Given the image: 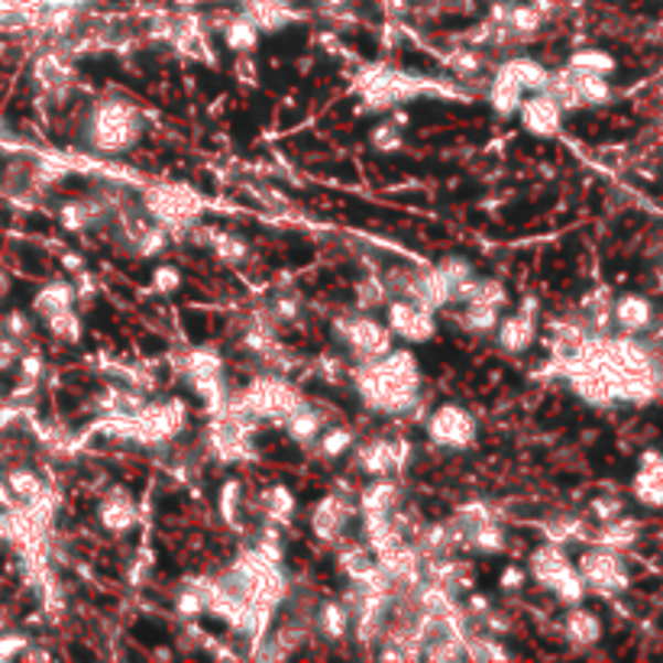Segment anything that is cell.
Listing matches in <instances>:
<instances>
[{
    "instance_id": "cell-22",
    "label": "cell",
    "mask_w": 663,
    "mask_h": 663,
    "mask_svg": "<svg viewBox=\"0 0 663 663\" xmlns=\"http://www.w3.org/2000/svg\"><path fill=\"white\" fill-rule=\"evenodd\" d=\"M311 628H314L324 641L340 644V641H346L350 631H353V612L346 609L343 599H324V602L314 606V612H311Z\"/></svg>"
},
{
    "instance_id": "cell-29",
    "label": "cell",
    "mask_w": 663,
    "mask_h": 663,
    "mask_svg": "<svg viewBox=\"0 0 663 663\" xmlns=\"http://www.w3.org/2000/svg\"><path fill=\"white\" fill-rule=\"evenodd\" d=\"M224 46L231 49V52H237V55H253L256 46H259V36H263V30L256 26V20L243 10V13H234L227 23H224Z\"/></svg>"
},
{
    "instance_id": "cell-32",
    "label": "cell",
    "mask_w": 663,
    "mask_h": 663,
    "mask_svg": "<svg viewBox=\"0 0 663 663\" xmlns=\"http://www.w3.org/2000/svg\"><path fill=\"white\" fill-rule=\"evenodd\" d=\"M353 447H356V430L346 425L324 427V430H321V437L314 440V450H318V457H321V460H328V463H336V460L350 457V453H353Z\"/></svg>"
},
{
    "instance_id": "cell-51",
    "label": "cell",
    "mask_w": 663,
    "mask_h": 663,
    "mask_svg": "<svg viewBox=\"0 0 663 663\" xmlns=\"http://www.w3.org/2000/svg\"><path fill=\"white\" fill-rule=\"evenodd\" d=\"M524 582H527V567H522V564H509V567L499 573V586L505 592H522Z\"/></svg>"
},
{
    "instance_id": "cell-16",
    "label": "cell",
    "mask_w": 663,
    "mask_h": 663,
    "mask_svg": "<svg viewBox=\"0 0 663 663\" xmlns=\"http://www.w3.org/2000/svg\"><path fill=\"white\" fill-rule=\"evenodd\" d=\"M576 569V564L567 557V547L564 544H554V541H547V544H541L537 550H531V557H527V579H534L541 589H554L560 579H567L569 573Z\"/></svg>"
},
{
    "instance_id": "cell-50",
    "label": "cell",
    "mask_w": 663,
    "mask_h": 663,
    "mask_svg": "<svg viewBox=\"0 0 663 663\" xmlns=\"http://www.w3.org/2000/svg\"><path fill=\"white\" fill-rule=\"evenodd\" d=\"M20 356H23V343L13 340V336H7V333H0V373L13 370L20 363Z\"/></svg>"
},
{
    "instance_id": "cell-13",
    "label": "cell",
    "mask_w": 663,
    "mask_h": 663,
    "mask_svg": "<svg viewBox=\"0 0 663 663\" xmlns=\"http://www.w3.org/2000/svg\"><path fill=\"white\" fill-rule=\"evenodd\" d=\"M564 114H567L564 104L550 95V92H531V95H524L522 107H518L515 117L522 120L524 133H531L537 140H550V137L560 133Z\"/></svg>"
},
{
    "instance_id": "cell-12",
    "label": "cell",
    "mask_w": 663,
    "mask_h": 663,
    "mask_svg": "<svg viewBox=\"0 0 663 663\" xmlns=\"http://www.w3.org/2000/svg\"><path fill=\"white\" fill-rule=\"evenodd\" d=\"M492 333H495V343H499L502 353H512V356L527 353L534 346V340H537V301L524 298L518 311L499 318V324H495Z\"/></svg>"
},
{
    "instance_id": "cell-3",
    "label": "cell",
    "mask_w": 663,
    "mask_h": 663,
    "mask_svg": "<svg viewBox=\"0 0 663 663\" xmlns=\"http://www.w3.org/2000/svg\"><path fill=\"white\" fill-rule=\"evenodd\" d=\"M304 402L298 385L288 379L285 373H266L243 385V392L231 395V408L249 415L253 421H269V425H285V418Z\"/></svg>"
},
{
    "instance_id": "cell-11",
    "label": "cell",
    "mask_w": 663,
    "mask_h": 663,
    "mask_svg": "<svg viewBox=\"0 0 663 663\" xmlns=\"http://www.w3.org/2000/svg\"><path fill=\"white\" fill-rule=\"evenodd\" d=\"M353 518H356V495H350V492H331V495H324V499L314 502L308 524H311V534H314L318 541L336 544V541L346 534V527H350Z\"/></svg>"
},
{
    "instance_id": "cell-34",
    "label": "cell",
    "mask_w": 663,
    "mask_h": 663,
    "mask_svg": "<svg viewBox=\"0 0 663 663\" xmlns=\"http://www.w3.org/2000/svg\"><path fill=\"white\" fill-rule=\"evenodd\" d=\"M569 72H579V75H599V78H612L618 68L616 55L606 52V49H576L567 58Z\"/></svg>"
},
{
    "instance_id": "cell-27",
    "label": "cell",
    "mask_w": 663,
    "mask_h": 663,
    "mask_svg": "<svg viewBox=\"0 0 663 663\" xmlns=\"http://www.w3.org/2000/svg\"><path fill=\"white\" fill-rule=\"evenodd\" d=\"M282 427L291 443H298V447H314V440L321 437V430L328 425H324V415H321L314 405L301 402V405L285 418Z\"/></svg>"
},
{
    "instance_id": "cell-39",
    "label": "cell",
    "mask_w": 663,
    "mask_h": 663,
    "mask_svg": "<svg viewBox=\"0 0 663 663\" xmlns=\"http://www.w3.org/2000/svg\"><path fill=\"white\" fill-rule=\"evenodd\" d=\"M499 318H502V308H492V304H482V301H463L460 324H463V331L485 336V333L495 331Z\"/></svg>"
},
{
    "instance_id": "cell-26",
    "label": "cell",
    "mask_w": 663,
    "mask_h": 663,
    "mask_svg": "<svg viewBox=\"0 0 663 663\" xmlns=\"http://www.w3.org/2000/svg\"><path fill=\"white\" fill-rule=\"evenodd\" d=\"M485 100H489V107L499 114V117H515L518 114V107H522L524 100V88L499 65L495 72H492V82H489V92H485Z\"/></svg>"
},
{
    "instance_id": "cell-47",
    "label": "cell",
    "mask_w": 663,
    "mask_h": 663,
    "mask_svg": "<svg viewBox=\"0 0 663 663\" xmlns=\"http://www.w3.org/2000/svg\"><path fill=\"white\" fill-rule=\"evenodd\" d=\"M0 328H3L7 336H13V340H20V343H26V340L33 336V321H30L26 311H10L7 318H0Z\"/></svg>"
},
{
    "instance_id": "cell-6",
    "label": "cell",
    "mask_w": 663,
    "mask_h": 663,
    "mask_svg": "<svg viewBox=\"0 0 663 663\" xmlns=\"http://www.w3.org/2000/svg\"><path fill=\"white\" fill-rule=\"evenodd\" d=\"M142 207L146 214L162 224L169 234L172 231H191L197 227L201 214H204V204L201 197L189 189H179V185H152L142 194Z\"/></svg>"
},
{
    "instance_id": "cell-4",
    "label": "cell",
    "mask_w": 663,
    "mask_h": 663,
    "mask_svg": "<svg viewBox=\"0 0 663 663\" xmlns=\"http://www.w3.org/2000/svg\"><path fill=\"white\" fill-rule=\"evenodd\" d=\"M333 340L346 350L350 360L356 363H370L382 353H388L395 346V336L385 328V321H379L373 311H346V314H336L331 321Z\"/></svg>"
},
{
    "instance_id": "cell-5",
    "label": "cell",
    "mask_w": 663,
    "mask_h": 663,
    "mask_svg": "<svg viewBox=\"0 0 663 663\" xmlns=\"http://www.w3.org/2000/svg\"><path fill=\"white\" fill-rule=\"evenodd\" d=\"M189 427V405L182 398L142 402L130 411V443L140 447H169Z\"/></svg>"
},
{
    "instance_id": "cell-25",
    "label": "cell",
    "mask_w": 663,
    "mask_h": 663,
    "mask_svg": "<svg viewBox=\"0 0 663 663\" xmlns=\"http://www.w3.org/2000/svg\"><path fill=\"white\" fill-rule=\"evenodd\" d=\"M564 634H567L569 644H576V648H592V644L602 641V618L596 616L592 609H586L582 602L569 606L567 616H564Z\"/></svg>"
},
{
    "instance_id": "cell-28",
    "label": "cell",
    "mask_w": 663,
    "mask_h": 663,
    "mask_svg": "<svg viewBox=\"0 0 663 663\" xmlns=\"http://www.w3.org/2000/svg\"><path fill=\"white\" fill-rule=\"evenodd\" d=\"M78 295H75V282L72 279H52L36 295H33V314L46 321L49 314H58L65 308H75Z\"/></svg>"
},
{
    "instance_id": "cell-30",
    "label": "cell",
    "mask_w": 663,
    "mask_h": 663,
    "mask_svg": "<svg viewBox=\"0 0 663 663\" xmlns=\"http://www.w3.org/2000/svg\"><path fill=\"white\" fill-rule=\"evenodd\" d=\"M502 68L518 82L524 88V95H531V92H547L550 88V68L547 65H541L537 58H527V55H512L509 62H502Z\"/></svg>"
},
{
    "instance_id": "cell-19",
    "label": "cell",
    "mask_w": 663,
    "mask_h": 663,
    "mask_svg": "<svg viewBox=\"0 0 663 663\" xmlns=\"http://www.w3.org/2000/svg\"><path fill=\"white\" fill-rule=\"evenodd\" d=\"M33 82L49 97H62L75 82V65L62 52H46L33 62Z\"/></svg>"
},
{
    "instance_id": "cell-37",
    "label": "cell",
    "mask_w": 663,
    "mask_h": 663,
    "mask_svg": "<svg viewBox=\"0 0 663 663\" xmlns=\"http://www.w3.org/2000/svg\"><path fill=\"white\" fill-rule=\"evenodd\" d=\"M463 657H470V661H505L509 648L492 631H482V634L470 631L467 641H463Z\"/></svg>"
},
{
    "instance_id": "cell-17",
    "label": "cell",
    "mask_w": 663,
    "mask_h": 663,
    "mask_svg": "<svg viewBox=\"0 0 663 663\" xmlns=\"http://www.w3.org/2000/svg\"><path fill=\"white\" fill-rule=\"evenodd\" d=\"M402 502V485L395 482V475H379L370 479L360 495H356V518H385L395 515Z\"/></svg>"
},
{
    "instance_id": "cell-43",
    "label": "cell",
    "mask_w": 663,
    "mask_h": 663,
    "mask_svg": "<svg viewBox=\"0 0 663 663\" xmlns=\"http://www.w3.org/2000/svg\"><path fill=\"white\" fill-rule=\"evenodd\" d=\"M211 249L224 266H243L249 259V243L234 237V234H214L211 237Z\"/></svg>"
},
{
    "instance_id": "cell-8",
    "label": "cell",
    "mask_w": 663,
    "mask_h": 663,
    "mask_svg": "<svg viewBox=\"0 0 663 663\" xmlns=\"http://www.w3.org/2000/svg\"><path fill=\"white\" fill-rule=\"evenodd\" d=\"M576 569L586 582L589 592L596 596H606L612 599L618 592H624L631 586V576H628V567H624V557L618 550H609V547H589L579 560H576Z\"/></svg>"
},
{
    "instance_id": "cell-33",
    "label": "cell",
    "mask_w": 663,
    "mask_h": 663,
    "mask_svg": "<svg viewBox=\"0 0 663 663\" xmlns=\"http://www.w3.org/2000/svg\"><path fill=\"white\" fill-rule=\"evenodd\" d=\"M638 537H641V524L634 522V518L618 515V518H612V522H602L599 534H596V544H599V547H609V550H618V554H624L628 547L638 544Z\"/></svg>"
},
{
    "instance_id": "cell-9",
    "label": "cell",
    "mask_w": 663,
    "mask_h": 663,
    "mask_svg": "<svg viewBox=\"0 0 663 663\" xmlns=\"http://www.w3.org/2000/svg\"><path fill=\"white\" fill-rule=\"evenodd\" d=\"M408 453H411V443L402 437H370L366 443L353 447V470L366 479L395 475L405 470Z\"/></svg>"
},
{
    "instance_id": "cell-48",
    "label": "cell",
    "mask_w": 663,
    "mask_h": 663,
    "mask_svg": "<svg viewBox=\"0 0 663 663\" xmlns=\"http://www.w3.org/2000/svg\"><path fill=\"white\" fill-rule=\"evenodd\" d=\"M589 515L599 524L612 522L618 515H624V502H621L618 495H599V499L589 502Z\"/></svg>"
},
{
    "instance_id": "cell-38",
    "label": "cell",
    "mask_w": 663,
    "mask_h": 663,
    "mask_svg": "<svg viewBox=\"0 0 663 663\" xmlns=\"http://www.w3.org/2000/svg\"><path fill=\"white\" fill-rule=\"evenodd\" d=\"M46 331L52 333L58 343H65V346H78L82 336H85V324H82V314H78L75 308H65V311H58V314H49Z\"/></svg>"
},
{
    "instance_id": "cell-7",
    "label": "cell",
    "mask_w": 663,
    "mask_h": 663,
    "mask_svg": "<svg viewBox=\"0 0 663 663\" xmlns=\"http://www.w3.org/2000/svg\"><path fill=\"white\" fill-rule=\"evenodd\" d=\"M425 434L427 440L440 450H450V453H460V450H470L479 437V421L475 415L460 405V402H443L437 408H430L425 418Z\"/></svg>"
},
{
    "instance_id": "cell-52",
    "label": "cell",
    "mask_w": 663,
    "mask_h": 663,
    "mask_svg": "<svg viewBox=\"0 0 663 663\" xmlns=\"http://www.w3.org/2000/svg\"><path fill=\"white\" fill-rule=\"evenodd\" d=\"M7 295H10V276H7V272H0V301H3Z\"/></svg>"
},
{
    "instance_id": "cell-23",
    "label": "cell",
    "mask_w": 663,
    "mask_h": 663,
    "mask_svg": "<svg viewBox=\"0 0 663 663\" xmlns=\"http://www.w3.org/2000/svg\"><path fill=\"white\" fill-rule=\"evenodd\" d=\"M256 505H259L263 522L276 524V527H288V524L295 522V515H298V499L282 482L263 489V495L256 499Z\"/></svg>"
},
{
    "instance_id": "cell-20",
    "label": "cell",
    "mask_w": 663,
    "mask_h": 663,
    "mask_svg": "<svg viewBox=\"0 0 663 663\" xmlns=\"http://www.w3.org/2000/svg\"><path fill=\"white\" fill-rule=\"evenodd\" d=\"M107 214H110L107 197H97V194H92V197H72V201H65L58 207V224L68 234H85V231H92L97 224H104Z\"/></svg>"
},
{
    "instance_id": "cell-1",
    "label": "cell",
    "mask_w": 663,
    "mask_h": 663,
    "mask_svg": "<svg viewBox=\"0 0 663 663\" xmlns=\"http://www.w3.org/2000/svg\"><path fill=\"white\" fill-rule=\"evenodd\" d=\"M346 379L360 402L385 418H405L421 405V363L408 346H392L370 363H356Z\"/></svg>"
},
{
    "instance_id": "cell-45",
    "label": "cell",
    "mask_w": 663,
    "mask_h": 663,
    "mask_svg": "<svg viewBox=\"0 0 663 663\" xmlns=\"http://www.w3.org/2000/svg\"><path fill=\"white\" fill-rule=\"evenodd\" d=\"M217 509H221V518L227 524L237 522L239 509H243V482L239 479H227L221 485V499H217Z\"/></svg>"
},
{
    "instance_id": "cell-2",
    "label": "cell",
    "mask_w": 663,
    "mask_h": 663,
    "mask_svg": "<svg viewBox=\"0 0 663 663\" xmlns=\"http://www.w3.org/2000/svg\"><path fill=\"white\" fill-rule=\"evenodd\" d=\"M146 133V117L127 97H100L85 117V146L97 156H124L137 149Z\"/></svg>"
},
{
    "instance_id": "cell-40",
    "label": "cell",
    "mask_w": 663,
    "mask_h": 663,
    "mask_svg": "<svg viewBox=\"0 0 663 663\" xmlns=\"http://www.w3.org/2000/svg\"><path fill=\"white\" fill-rule=\"evenodd\" d=\"M544 537L554 541V544H573V541H589V527L582 518H573V515H554L550 522H544Z\"/></svg>"
},
{
    "instance_id": "cell-31",
    "label": "cell",
    "mask_w": 663,
    "mask_h": 663,
    "mask_svg": "<svg viewBox=\"0 0 663 663\" xmlns=\"http://www.w3.org/2000/svg\"><path fill=\"white\" fill-rule=\"evenodd\" d=\"M3 485H7V492L13 495V502H20V505L40 502L49 492L43 475L36 473L33 467H13L10 473L3 475Z\"/></svg>"
},
{
    "instance_id": "cell-18",
    "label": "cell",
    "mask_w": 663,
    "mask_h": 663,
    "mask_svg": "<svg viewBox=\"0 0 663 663\" xmlns=\"http://www.w3.org/2000/svg\"><path fill=\"white\" fill-rule=\"evenodd\" d=\"M651 324H654V304L648 295L624 291L612 298V328H618V333L638 336V333L651 331Z\"/></svg>"
},
{
    "instance_id": "cell-35",
    "label": "cell",
    "mask_w": 663,
    "mask_h": 663,
    "mask_svg": "<svg viewBox=\"0 0 663 663\" xmlns=\"http://www.w3.org/2000/svg\"><path fill=\"white\" fill-rule=\"evenodd\" d=\"M437 269L443 272V279H447L450 288H453V304H460L463 295L470 291V285L475 282L473 263L463 259V256H443V259L437 263Z\"/></svg>"
},
{
    "instance_id": "cell-21",
    "label": "cell",
    "mask_w": 663,
    "mask_h": 663,
    "mask_svg": "<svg viewBox=\"0 0 663 663\" xmlns=\"http://www.w3.org/2000/svg\"><path fill=\"white\" fill-rule=\"evenodd\" d=\"M631 495L644 509H663V453L657 450L641 453V467L631 482Z\"/></svg>"
},
{
    "instance_id": "cell-36",
    "label": "cell",
    "mask_w": 663,
    "mask_h": 663,
    "mask_svg": "<svg viewBox=\"0 0 663 663\" xmlns=\"http://www.w3.org/2000/svg\"><path fill=\"white\" fill-rule=\"evenodd\" d=\"M172 609H175V618H182V621H189V624L207 612V606H204V589H201V576H191V579H185V582L179 586Z\"/></svg>"
},
{
    "instance_id": "cell-42",
    "label": "cell",
    "mask_w": 663,
    "mask_h": 663,
    "mask_svg": "<svg viewBox=\"0 0 663 663\" xmlns=\"http://www.w3.org/2000/svg\"><path fill=\"white\" fill-rule=\"evenodd\" d=\"M388 288L382 282V276H363L356 282V308L360 311H379L388 304Z\"/></svg>"
},
{
    "instance_id": "cell-46",
    "label": "cell",
    "mask_w": 663,
    "mask_h": 663,
    "mask_svg": "<svg viewBox=\"0 0 663 663\" xmlns=\"http://www.w3.org/2000/svg\"><path fill=\"white\" fill-rule=\"evenodd\" d=\"M149 285H152V291H156V295L169 298V295H175V291L182 288V272H179L175 266H159V269L152 272Z\"/></svg>"
},
{
    "instance_id": "cell-10",
    "label": "cell",
    "mask_w": 663,
    "mask_h": 663,
    "mask_svg": "<svg viewBox=\"0 0 663 663\" xmlns=\"http://www.w3.org/2000/svg\"><path fill=\"white\" fill-rule=\"evenodd\" d=\"M385 328L392 331L395 340L408 343V346H418L437 336V314L411 301V298H388L385 304Z\"/></svg>"
},
{
    "instance_id": "cell-24",
    "label": "cell",
    "mask_w": 663,
    "mask_h": 663,
    "mask_svg": "<svg viewBox=\"0 0 663 663\" xmlns=\"http://www.w3.org/2000/svg\"><path fill=\"white\" fill-rule=\"evenodd\" d=\"M336 567L346 576V582H370L382 573L379 564H376V554H373V547L366 541L363 544H346L336 554Z\"/></svg>"
},
{
    "instance_id": "cell-15",
    "label": "cell",
    "mask_w": 663,
    "mask_h": 663,
    "mask_svg": "<svg viewBox=\"0 0 663 663\" xmlns=\"http://www.w3.org/2000/svg\"><path fill=\"white\" fill-rule=\"evenodd\" d=\"M97 524L107 534H114V537L130 534L140 524V505H137V499H133V492L127 485L117 482V485H110L100 495V502H97Z\"/></svg>"
},
{
    "instance_id": "cell-14",
    "label": "cell",
    "mask_w": 663,
    "mask_h": 663,
    "mask_svg": "<svg viewBox=\"0 0 663 663\" xmlns=\"http://www.w3.org/2000/svg\"><path fill=\"white\" fill-rule=\"evenodd\" d=\"M421 82L415 75H405V72H376L366 78L363 85V97H366V107L373 110H388L402 100H411V97L421 95Z\"/></svg>"
},
{
    "instance_id": "cell-49",
    "label": "cell",
    "mask_w": 663,
    "mask_h": 663,
    "mask_svg": "<svg viewBox=\"0 0 663 663\" xmlns=\"http://www.w3.org/2000/svg\"><path fill=\"white\" fill-rule=\"evenodd\" d=\"M26 648H30L26 634H20V631H0V663L26 654Z\"/></svg>"
},
{
    "instance_id": "cell-44",
    "label": "cell",
    "mask_w": 663,
    "mask_h": 663,
    "mask_svg": "<svg viewBox=\"0 0 663 663\" xmlns=\"http://www.w3.org/2000/svg\"><path fill=\"white\" fill-rule=\"evenodd\" d=\"M443 62H447V68H450L453 75H460V78H475V75L485 68V62H482V52H479L475 46L450 49V55H447Z\"/></svg>"
},
{
    "instance_id": "cell-41",
    "label": "cell",
    "mask_w": 663,
    "mask_h": 663,
    "mask_svg": "<svg viewBox=\"0 0 663 663\" xmlns=\"http://www.w3.org/2000/svg\"><path fill=\"white\" fill-rule=\"evenodd\" d=\"M405 124H408V120H405L402 114L379 120V124L373 127V133H370L373 149H379V152H398V149L405 146Z\"/></svg>"
}]
</instances>
